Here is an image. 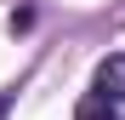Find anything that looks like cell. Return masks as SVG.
I'll use <instances>...</instances> for the list:
<instances>
[{"label":"cell","instance_id":"7a4b0ae2","mask_svg":"<svg viewBox=\"0 0 125 120\" xmlns=\"http://www.w3.org/2000/svg\"><path fill=\"white\" fill-rule=\"evenodd\" d=\"M74 120H119V114H114V103H102V97H85Z\"/></svg>","mask_w":125,"mask_h":120},{"label":"cell","instance_id":"6da1fadb","mask_svg":"<svg viewBox=\"0 0 125 120\" xmlns=\"http://www.w3.org/2000/svg\"><path fill=\"white\" fill-rule=\"evenodd\" d=\"M91 97H102V103H125V52L102 57L97 74H91Z\"/></svg>","mask_w":125,"mask_h":120},{"label":"cell","instance_id":"3957f363","mask_svg":"<svg viewBox=\"0 0 125 120\" xmlns=\"http://www.w3.org/2000/svg\"><path fill=\"white\" fill-rule=\"evenodd\" d=\"M6 29H11V34H29V29H34V12H29V6H23V12H11V17H6Z\"/></svg>","mask_w":125,"mask_h":120},{"label":"cell","instance_id":"277c9868","mask_svg":"<svg viewBox=\"0 0 125 120\" xmlns=\"http://www.w3.org/2000/svg\"><path fill=\"white\" fill-rule=\"evenodd\" d=\"M6 109H11V92H0V120H6Z\"/></svg>","mask_w":125,"mask_h":120}]
</instances>
